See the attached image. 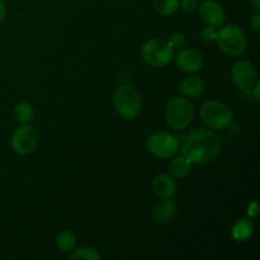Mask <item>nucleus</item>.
<instances>
[{
    "label": "nucleus",
    "instance_id": "nucleus-1",
    "mask_svg": "<svg viewBox=\"0 0 260 260\" xmlns=\"http://www.w3.org/2000/svg\"><path fill=\"white\" fill-rule=\"evenodd\" d=\"M179 150L190 164H207L220 154L221 140L210 129H193Z\"/></svg>",
    "mask_w": 260,
    "mask_h": 260
},
{
    "label": "nucleus",
    "instance_id": "nucleus-2",
    "mask_svg": "<svg viewBox=\"0 0 260 260\" xmlns=\"http://www.w3.org/2000/svg\"><path fill=\"white\" fill-rule=\"evenodd\" d=\"M201 121L212 129H225L233 123V111L220 101H207L200 109Z\"/></svg>",
    "mask_w": 260,
    "mask_h": 260
},
{
    "label": "nucleus",
    "instance_id": "nucleus-14",
    "mask_svg": "<svg viewBox=\"0 0 260 260\" xmlns=\"http://www.w3.org/2000/svg\"><path fill=\"white\" fill-rule=\"evenodd\" d=\"M175 216V205L170 200H162L155 205L152 210V220L159 225L170 222Z\"/></svg>",
    "mask_w": 260,
    "mask_h": 260
},
{
    "label": "nucleus",
    "instance_id": "nucleus-8",
    "mask_svg": "<svg viewBox=\"0 0 260 260\" xmlns=\"http://www.w3.org/2000/svg\"><path fill=\"white\" fill-rule=\"evenodd\" d=\"M40 142V132L29 123L22 124L12 136V149L18 155H28L35 151Z\"/></svg>",
    "mask_w": 260,
    "mask_h": 260
},
{
    "label": "nucleus",
    "instance_id": "nucleus-11",
    "mask_svg": "<svg viewBox=\"0 0 260 260\" xmlns=\"http://www.w3.org/2000/svg\"><path fill=\"white\" fill-rule=\"evenodd\" d=\"M175 65L184 73H197L202 69L203 56L194 48H180L174 57Z\"/></svg>",
    "mask_w": 260,
    "mask_h": 260
},
{
    "label": "nucleus",
    "instance_id": "nucleus-4",
    "mask_svg": "<svg viewBox=\"0 0 260 260\" xmlns=\"http://www.w3.org/2000/svg\"><path fill=\"white\" fill-rule=\"evenodd\" d=\"M194 109L189 99L185 96H175L170 99L165 108V121L174 129H184L192 123Z\"/></svg>",
    "mask_w": 260,
    "mask_h": 260
},
{
    "label": "nucleus",
    "instance_id": "nucleus-3",
    "mask_svg": "<svg viewBox=\"0 0 260 260\" xmlns=\"http://www.w3.org/2000/svg\"><path fill=\"white\" fill-rule=\"evenodd\" d=\"M215 41L221 50L231 57L243 55L246 50V37L244 30L235 24L221 25L216 32Z\"/></svg>",
    "mask_w": 260,
    "mask_h": 260
},
{
    "label": "nucleus",
    "instance_id": "nucleus-28",
    "mask_svg": "<svg viewBox=\"0 0 260 260\" xmlns=\"http://www.w3.org/2000/svg\"><path fill=\"white\" fill-rule=\"evenodd\" d=\"M251 3H253L254 8H255V9L259 12V9H260V0H251Z\"/></svg>",
    "mask_w": 260,
    "mask_h": 260
},
{
    "label": "nucleus",
    "instance_id": "nucleus-22",
    "mask_svg": "<svg viewBox=\"0 0 260 260\" xmlns=\"http://www.w3.org/2000/svg\"><path fill=\"white\" fill-rule=\"evenodd\" d=\"M216 32H217V28L213 27H205L202 29V40L205 42H211V41H215Z\"/></svg>",
    "mask_w": 260,
    "mask_h": 260
},
{
    "label": "nucleus",
    "instance_id": "nucleus-7",
    "mask_svg": "<svg viewBox=\"0 0 260 260\" xmlns=\"http://www.w3.org/2000/svg\"><path fill=\"white\" fill-rule=\"evenodd\" d=\"M147 151L157 159H169L179 152V141L174 135L167 131L154 132L146 142Z\"/></svg>",
    "mask_w": 260,
    "mask_h": 260
},
{
    "label": "nucleus",
    "instance_id": "nucleus-25",
    "mask_svg": "<svg viewBox=\"0 0 260 260\" xmlns=\"http://www.w3.org/2000/svg\"><path fill=\"white\" fill-rule=\"evenodd\" d=\"M259 213V205L256 202H251L248 207V215L250 216V218L256 217Z\"/></svg>",
    "mask_w": 260,
    "mask_h": 260
},
{
    "label": "nucleus",
    "instance_id": "nucleus-10",
    "mask_svg": "<svg viewBox=\"0 0 260 260\" xmlns=\"http://www.w3.org/2000/svg\"><path fill=\"white\" fill-rule=\"evenodd\" d=\"M200 17L208 27L220 28L225 23L226 13L218 2L206 0L200 7Z\"/></svg>",
    "mask_w": 260,
    "mask_h": 260
},
{
    "label": "nucleus",
    "instance_id": "nucleus-12",
    "mask_svg": "<svg viewBox=\"0 0 260 260\" xmlns=\"http://www.w3.org/2000/svg\"><path fill=\"white\" fill-rule=\"evenodd\" d=\"M152 190L156 197L161 200H170L177 193V182L174 177L162 173V174L156 175L152 180Z\"/></svg>",
    "mask_w": 260,
    "mask_h": 260
},
{
    "label": "nucleus",
    "instance_id": "nucleus-24",
    "mask_svg": "<svg viewBox=\"0 0 260 260\" xmlns=\"http://www.w3.org/2000/svg\"><path fill=\"white\" fill-rule=\"evenodd\" d=\"M250 25L253 27V29L255 32H259L260 30V13L256 10L255 14L250 18Z\"/></svg>",
    "mask_w": 260,
    "mask_h": 260
},
{
    "label": "nucleus",
    "instance_id": "nucleus-23",
    "mask_svg": "<svg viewBox=\"0 0 260 260\" xmlns=\"http://www.w3.org/2000/svg\"><path fill=\"white\" fill-rule=\"evenodd\" d=\"M180 7H182V9L184 10V12L192 13L197 9L198 3L197 0H182V2H180Z\"/></svg>",
    "mask_w": 260,
    "mask_h": 260
},
{
    "label": "nucleus",
    "instance_id": "nucleus-5",
    "mask_svg": "<svg viewBox=\"0 0 260 260\" xmlns=\"http://www.w3.org/2000/svg\"><path fill=\"white\" fill-rule=\"evenodd\" d=\"M117 113L124 119H134L141 111V96L132 85H121L113 95Z\"/></svg>",
    "mask_w": 260,
    "mask_h": 260
},
{
    "label": "nucleus",
    "instance_id": "nucleus-27",
    "mask_svg": "<svg viewBox=\"0 0 260 260\" xmlns=\"http://www.w3.org/2000/svg\"><path fill=\"white\" fill-rule=\"evenodd\" d=\"M251 90H253V94H254V99H255L256 102H259V90H260V84L256 83L255 85L251 88Z\"/></svg>",
    "mask_w": 260,
    "mask_h": 260
},
{
    "label": "nucleus",
    "instance_id": "nucleus-15",
    "mask_svg": "<svg viewBox=\"0 0 260 260\" xmlns=\"http://www.w3.org/2000/svg\"><path fill=\"white\" fill-rule=\"evenodd\" d=\"M254 225L249 218H241L234 225L231 235L236 241H246L253 236Z\"/></svg>",
    "mask_w": 260,
    "mask_h": 260
},
{
    "label": "nucleus",
    "instance_id": "nucleus-13",
    "mask_svg": "<svg viewBox=\"0 0 260 260\" xmlns=\"http://www.w3.org/2000/svg\"><path fill=\"white\" fill-rule=\"evenodd\" d=\"M179 91L185 98H198L205 91V81L197 75L187 76L179 84Z\"/></svg>",
    "mask_w": 260,
    "mask_h": 260
},
{
    "label": "nucleus",
    "instance_id": "nucleus-9",
    "mask_svg": "<svg viewBox=\"0 0 260 260\" xmlns=\"http://www.w3.org/2000/svg\"><path fill=\"white\" fill-rule=\"evenodd\" d=\"M231 79L240 90L249 91L258 83V74L253 63L249 61H238L231 69Z\"/></svg>",
    "mask_w": 260,
    "mask_h": 260
},
{
    "label": "nucleus",
    "instance_id": "nucleus-26",
    "mask_svg": "<svg viewBox=\"0 0 260 260\" xmlns=\"http://www.w3.org/2000/svg\"><path fill=\"white\" fill-rule=\"evenodd\" d=\"M5 14H7V5H5L4 0H0V23L5 18Z\"/></svg>",
    "mask_w": 260,
    "mask_h": 260
},
{
    "label": "nucleus",
    "instance_id": "nucleus-18",
    "mask_svg": "<svg viewBox=\"0 0 260 260\" xmlns=\"http://www.w3.org/2000/svg\"><path fill=\"white\" fill-rule=\"evenodd\" d=\"M76 236L71 231H61L56 238V245L62 253H71L76 248Z\"/></svg>",
    "mask_w": 260,
    "mask_h": 260
},
{
    "label": "nucleus",
    "instance_id": "nucleus-16",
    "mask_svg": "<svg viewBox=\"0 0 260 260\" xmlns=\"http://www.w3.org/2000/svg\"><path fill=\"white\" fill-rule=\"evenodd\" d=\"M190 169H192V164L183 155L174 157L169 164L170 174H172V177L178 178V179H183V178L188 177Z\"/></svg>",
    "mask_w": 260,
    "mask_h": 260
},
{
    "label": "nucleus",
    "instance_id": "nucleus-21",
    "mask_svg": "<svg viewBox=\"0 0 260 260\" xmlns=\"http://www.w3.org/2000/svg\"><path fill=\"white\" fill-rule=\"evenodd\" d=\"M169 43L172 45L173 48H182L185 43V37L182 33H174V35L170 37Z\"/></svg>",
    "mask_w": 260,
    "mask_h": 260
},
{
    "label": "nucleus",
    "instance_id": "nucleus-6",
    "mask_svg": "<svg viewBox=\"0 0 260 260\" xmlns=\"http://www.w3.org/2000/svg\"><path fill=\"white\" fill-rule=\"evenodd\" d=\"M141 56L146 63L152 68L167 66L174 57V48L169 41L161 38H151L141 47Z\"/></svg>",
    "mask_w": 260,
    "mask_h": 260
},
{
    "label": "nucleus",
    "instance_id": "nucleus-19",
    "mask_svg": "<svg viewBox=\"0 0 260 260\" xmlns=\"http://www.w3.org/2000/svg\"><path fill=\"white\" fill-rule=\"evenodd\" d=\"M152 5L159 14L170 17L179 10L180 2L179 0H152Z\"/></svg>",
    "mask_w": 260,
    "mask_h": 260
},
{
    "label": "nucleus",
    "instance_id": "nucleus-20",
    "mask_svg": "<svg viewBox=\"0 0 260 260\" xmlns=\"http://www.w3.org/2000/svg\"><path fill=\"white\" fill-rule=\"evenodd\" d=\"M73 260L76 259H85V260H101V254L98 253V250H95L94 248L90 246H81L79 249H74L73 254L70 256Z\"/></svg>",
    "mask_w": 260,
    "mask_h": 260
},
{
    "label": "nucleus",
    "instance_id": "nucleus-17",
    "mask_svg": "<svg viewBox=\"0 0 260 260\" xmlns=\"http://www.w3.org/2000/svg\"><path fill=\"white\" fill-rule=\"evenodd\" d=\"M35 117V108L28 102H20L14 108V118L18 123L27 124Z\"/></svg>",
    "mask_w": 260,
    "mask_h": 260
}]
</instances>
